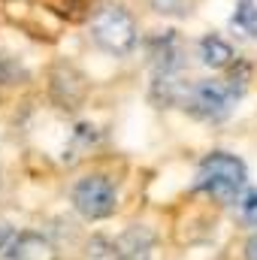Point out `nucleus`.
I'll return each mask as SVG.
<instances>
[{
    "label": "nucleus",
    "instance_id": "f257e3e1",
    "mask_svg": "<svg viewBox=\"0 0 257 260\" xmlns=\"http://www.w3.org/2000/svg\"><path fill=\"white\" fill-rule=\"evenodd\" d=\"M245 182H248V170L236 154L212 151V154L203 157V164L197 170L194 191H203V194H209L212 200H218L224 206H233V203H239Z\"/></svg>",
    "mask_w": 257,
    "mask_h": 260
},
{
    "label": "nucleus",
    "instance_id": "f03ea898",
    "mask_svg": "<svg viewBox=\"0 0 257 260\" xmlns=\"http://www.w3.org/2000/svg\"><path fill=\"white\" fill-rule=\"evenodd\" d=\"M91 40L115 58H127L139 43L136 21L121 3H103L91 15Z\"/></svg>",
    "mask_w": 257,
    "mask_h": 260
},
{
    "label": "nucleus",
    "instance_id": "7ed1b4c3",
    "mask_svg": "<svg viewBox=\"0 0 257 260\" xmlns=\"http://www.w3.org/2000/svg\"><path fill=\"white\" fill-rule=\"evenodd\" d=\"M73 209L85 218V221H103L118 209V188L112 179L106 176H85L73 185Z\"/></svg>",
    "mask_w": 257,
    "mask_h": 260
},
{
    "label": "nucleus",
    "instance_id": "20e7f679",
    "mask_svg": "<svg viewBox=\"0 0 257 260\" xmlns=\"http://www.w3.org/2000/svg\"><path fill=\"white\" fill-rule=\"evenodd\" d=\"M233 100H236V94L230 91V85L224 79H203V82L191 85L185 109L203 121H224L233 109Z\"/></svg>",
    "mask_w": 257,
    "mask_h": 260
},
{
    "label": "nucleus",
    "instance_id": "39448f33",
    "mask_svg": "<svg viewBox=\"0 0 257 260\" xmlns=\"http://www.w3.org/2000/svg\"><path fill=\"white\" fill-rule=\"evenodd\" d=\"M49 94L61 109H79L88 94L85 76L70 64H55L49 73Z\"/></svg>",
    "mask_w": 257,
    "mask_h": 260
},
{
    "label": "nucleus",
    "instance_id": "423d86ee",
    "mask_svg": "<svg viewBox=\"0 0 257 260\" xmlns=\"http://www.w3.org/2000/svg\"><path fill=\"white\" fill-rule=\"evenodd\" d=\"M6 12H9V18H12L24 34L37 37V40H55V37L61 34V18H58L52 9H46V6L18 3V12H12V9H6Z\"/></svg>",
    "mask_w": 257,
    "mask_h": 260
},
{
    "label": "nucleus",
    "instance_id": "0eeeda50",
    "mask_svg": "<svg viewBox=\"0 0 257 260\" xmlns=\"http://www.w3.org/2000/svg\"><path fill=\"white\" fill-rule=\"evenodd\" d=\"M151 251H154V230L145 224L127 227L112 245L115 260H151Z\"/></svg>",
    "mask_w": 257,
    "mask_h": 260
},
{
    "label": "nucleus",
    "instance_id": "6e6552de",
    "mask_svg": "<svg viewBox=\"0 0 257 260\" xmlns=\"http://www.w3.org/2000/svg\"><path fill=\"white\" fill-rule=\"evenodd\" d=\"M151 64L157 70V76H176L182 64H185V52H182V43L173 30H164L151 40Z\"/></svg>",
    "mask_w": 257,
    "mask_h": 260
},
{
    "label": "nucleus",
    "instance_id": "1a4fd4ad",
    "mask_svg": "<svg viewBox=\"0 0 257 260\" xmlns=\"http://www.w3.org/2000/svg\"><path fill=\"white\" fill-rule=\"evenodd\" d=\"M3 260H55V251L40 233L27 230L12 239V245L3 251Z\"/></svg>",
    "mask_w": 257,
    "mask_h": 260
},
{
    "label": "nucleus",
    "instance_id": "9d476101",
    "mask_svg": "<svg viewBox=\"0 0 257 260\" xmlns=\"http://www.w3.org/2000/svg\"><path fill=\"white\" fill-rule=\"evenodd\" d=\"M200 61L209 67V70H224V67H230L236 61V55H233V46L227 40L209 34V37L200 40Z\"/></svg>",
    "mask_w": 257,
    "mask_h": 260
},
{
    "label": "nucleus",
    "instance_id": "9b49d317",
    "mask_svg": "<svg viewBox=\"0 0 257 260\" xmlns=\"http://www.w3.org/2000/svg\"><path fill=\"white\" fill-rule=\"evenodd\" d=\"M230 24L239 34L257 40V0H239L236 3V12L230 15Z\"/></svg>",
    "mask_w": 257,
    "mask_h": 260
},
{
    "label": "nucleus",
    "instance_id": "f8f14e48",
    "mask_svg": "<svg viewBox=\"0 0 257 260\" xmlns=\"http://www.w3.org/2000/svg\"><path fill=\"white\" fill-rule=\"evenodd\" d=\"M157 15H173V18H185L191 15L197 0H145Z\"/></svg>",
    "mask_w": 257,
    "mask_h": 260
},
{
    "label": "nucleus",
    "instance_id": "ddd939ff",
    "mask_svg": "<svg viewBox=\"0 0 257 260\" xmlns=\"http://www.w3.org/2000/svg\"><path fill=\"white\" fill-rule=\"evenodd\" d=\"M239 218L248 227H257V191H248V194L239 200Z\"/></svg>",
    "mask_w": 257,
    "mask_h": 260
},
{
    "label": "nucleus",
    "instance_id": "4468645a",
    "mask_svg": "<svg viewBox=\"0 0 257 260\" xmlns=\"http://www.w3.org/2000/svg\"><path fill=\"white\" fill-rule=\"evenodd\" d=\"M18 76H21V70L12 64L6 55H0V85H15Z\"/></svg>",
    "mask_w": 257,
    "mask_h": 260
},
{
    "label": "nucleus",
    "instance_id": "2eb2a0df",
    "mask_svg": "<svg viewBox=\"0 0 257 260\" xmlns=\"http://www.w3.org/2000/svg\"><path fill=\"white\" fill-rule=\"evenodd\" d=\"M12 239H15V236H12V230H9L6 224H0V254L12 245Z\"/></svg>",
    "mask_w": 257,
    "mask_h": 260
},
{
    "label": "nucleus",
    "instance_id": "dca6fc26",
    "mask_svg": "<svg viewBox=\"0 0 257 260\" xmlns=\"http://www.w3.org/2000/svg\"><path fill=\"white\" fill-rule=\"evenodd\" d=\"M245 260H257V233L245 242Z\"/></svg>",
    "mask_w": 257,
    "mask_h": 260
}]
</instances>
